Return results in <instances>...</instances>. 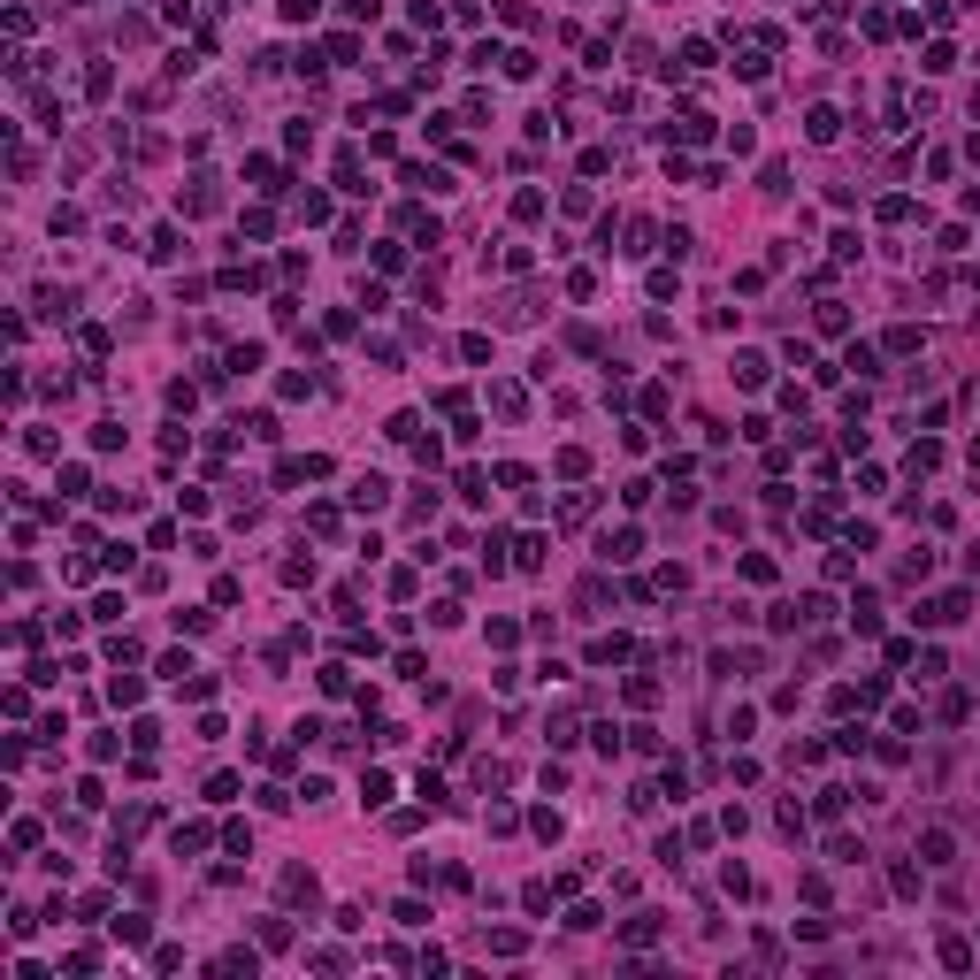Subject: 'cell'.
I'll list each match as a JSON object with an SVG mask.
<instances>
[{"instance_id":"1","label":"cell","mask_w":980,"mask_h":980,"mask_svg":"<svg viewBox=\"0 0 980 980\" xmlns=\"http://www.w3.org/2000/svg\"><path fill=\"white\" fill-rule=\"evenodd\" d=\"M223 192H215V176H192V192H184V215H215Z\"/></svg>"},{"instance_id":"2","label":"cell","mask_w":980,"mask_h":980,"mask_svg":"<svg viewBox=\"0 0 980 980\" xmlns=\"http://www.w3.org/2000/svg\"><path fill=\"white\" fill-rule=\"evenodd\" d=\"M384 498H391V482H384V475H360V482H352V506H360V514H376Z\"/></svg>"},{"instance_id":"3","label":"cell","mask_w":980,"mask_h":980,"mask_svg":"<svg viewBox=\"0 0 980 980\" xmlns=\"http://www.w3.org/2000/svg\"><path fill=\"white\" fill-rule=\"evenodd\" d=\"M636 552H644V537H636V529H613V537H605V559H620V567H628Z\"/></svg>"},{"instance_id":"4","label":"cell","mask_w":980,"mask_h":980,"mask_svg":"<svg viewBox=\"0 0 980 980\" xmlns=\"http://www.w3.org/2000/svg\"><path fill=\"white\" fill-rule=\"evenodd\" d=\"M284 896H291V903H314V873H307V865H291V873H284Z\"/></svg>"},{"instance_id":"5","label":"cell","mask_w":980,"mask_h":980,"mask_svg":"<svg viewBox=\"0 0 980 980\" xmlns=\"http://www.w3.org/2000/svg\"><path fill=\"white\" fill-rule=\"evenodd\" d=\"M805 131H812V138H820V146H827V138L843 131V116H835V108H812V116H805Z\"/></svg>"},{"instance_id":"6","label":"cell","mask_w":980,"mask_h":980,"mask_svg":"<svg viewBox=\"0 0 980 980\" xmlns=\"http://www.w3.org/2000/svg\"><path fill=\"white\" fill-rule=\"evenodd\" d=\"M735 384L758 391V384H766V360H758V352H743V360H735Z\"/></svg>"},{"instance_id":"7","label":"cell","mask_w":980,"mask_h":980,"mask_svg":"<svg viewBox=\"0 0 980 980\" xmlns=\"http://www.w3.org/2000/svg\"><path fill=\"white\" fill-rule=\"evenodd\" d=\"M950 850H958V843H950V835H942V827H935V835H927V843H919V858H927V865H950Z\"/></svg>"},{"instance_id":"8","label":"cell","mask_w":980,"mask_h":980,"mask_svg":"<svg viewBox=\"0 0 980 980\" xmlns=\"http://www.w3.org/2000/svg\"><path fill=\"white\" fill-rule=\"evenodd\" d=\"M850 628L873 636V628H881V605H873V597H858V605H850Z\"/></svg>"},{"instance_id":"9","label":"cell","mask_w":980,"mask_h":980,"mask_svg":"<svg viewBox=\"0 0 980 980\" xmlns=\"http://www.w3.org/2000/svg\"><path fill=\"white\" fill-rule=\"evenodd\" d=\"M215 973H246V980H253V950H223V958H215Z\"/></svg>"},{"instance_id":"10","label":"cell","mask_w":980,"mask_h":980,"mask_svg":"<svg viewBox=\"0 0 980 980\" xmlns=\"http://www.w3.org/2000/svg\"><path fill=\"white\" fill-rule=\"evenodd\" d=\"M674 131H682V138H690V146H697V138H712V116H697V108H690V116L674 123Z\"/></svg>"},{"instance_id":"11","label":"cell","mask_w":980,"mask_h":980,"mask_svg":"<svg viewBox=\"0 0 980 980\" xmlns=\"http://www.w3.org/2000/svg\"><path fill=\"white\" fill-rule=\"evenodd\" d=\"M490 406H498V414H521L529 399H521V384H498V391H490Z\"/></svg>"}]
</instances>
